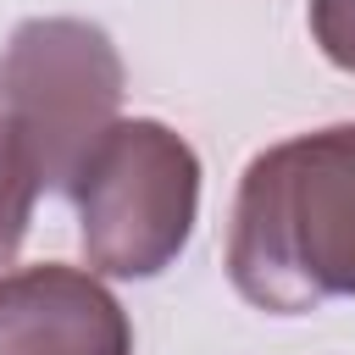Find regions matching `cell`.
<instances>
[{
  "label": "cell",
  "instance_id": "6",
  "mask_svg": "<svg viewBox=\"0 0 355 355\" xmlns=\"http://www.w3.org/2000/svg\"><path fill=\"white\" fill-rule=\"evenodd\" d=\"M305 22H311L316 50L338 72H355V0H311Z\"/></svg>",
  "mask_w": 355,
  "mask_h": 355
},
{
  "label": "cell",
  "instance_id": "3",
  "mask_svg": "<svg viewBox=\"0 0 355 355\" xmlns=\"http://www.w3.org/2000/svg\"><path fill=\"white\" fill-rule=\"evenodd\" d=\"M0 111L17 128L39 189L67 194L122 111V55L100 22L28 17L0 50Z\"/></svg>",
  "mask_w": 355,
  "mask_h": 355
},
{
  "label": "cell",
  "instance_id": "1",
  "mask_svg": "<svg viewBox=\"0 0 355 355\" xmlns=\"http://www.w3.org/2000/svg\"><path fill=\"white\" fill-rule=\"evenodd\" d=\"M227 277L272 316L355 300V122L266 144L233 194Z\"/></svg>",
  "mask_w": 355,
  "mask_h": 355
},
{
  "label": "cell",
  "instance_id": "5",
  "mask_svg": "<svg viewBox=\"0 0 355 355\" xmlns=\"http://www.w3.org/2000/svg\"><path fill=\"white\" fill-rule=\"evenodd\" d=\"M33 200H39L33 161H28L17 128H11L6 111H0V266L17 261V250H22V239H28V222H33Z\"/></svg>",
  "mask_w": 355,
  "mask_h": 355
},
{
  "label": "cell",
  "instance_id": "4",
  "mask_svg": "<svg viewBox=\"0 0 355 355\" xmlns=\"http://www.w3.org/2000/svg\"><path fill=\"white\" fill-rule=\"evenodd\" d=\"M0 355H133L116 294L83 266L0 272Z\"/></svg>",
  "mask_w": 355,
  "mask_h": 355
},
{
  "label": "cell",
  "instance_id": "2",
  "mask_svg": "<svg viewBox=\"0 0 355 355\" xmlns=\"http://www.w3.org/2000/svg\"><path fill=\"white\" fill-rule=\"evenodd\" d=\"M83 261L105 277L166 272L200 216V155L155 116L111 122L72 178Z\"/></svg>",
  "mask_w": 355,
  "mask_h": 355
}]
</instances>
